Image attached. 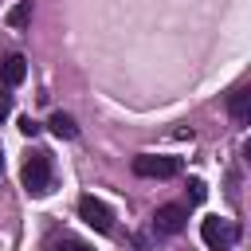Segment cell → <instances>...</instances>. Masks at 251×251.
Wrapping results in <instances>:
<instances>
[{
    "mask_svg": "<svg viewBox=\"0 0 251 251\" xmlns=\"http://www.w3.org/2000/svg\"><path fill=\"white\" fill-rule=\"evenodd\" d=\"M204 192H208V188H204V180H188V200H192V204H200V200H204Z\"/></svg>",
    "mask_w": 251,
    "mask_h": 251,
    "instance_id": "10",
    "label": "cell"
},
{
    "mask_svg": "<svg viewBox=\"0 0 251 251\" xmlns=\"http://www.w3.org/2000/svg\"><path fill=\"white\" fill-rule=\"evenodd\" d=\"M24 75H27V63H24V55H8V59H4V67H0V78H4V86H20V82H24Z\"/></svg>",
    "mask_w": 251,
    "mask_h": 251,
    "instance_id": "7",
    "label": "cell"
},
{
    "mask_svg": "<svg viewBox=\"0 0 251 251\" xmlns=\"http://www.w3.org/2000/svg\"><path fill=\"white\" fill-rule=\"evenodd\" d=\"M31 20V0H20L12 12H8V27H24Z\"/></svg>",
    "mask_w": 251,
    "mask_h": 251,
    "instance_id": "9",
    "label": "cell"
},
{
    "mask_svg": "<svg viewBox=\"0 0 251 251\" xmlns=\"http://www.w3.org/2000/svg\"><path fill=\"white\" fill-rule=\"evenodd\" d=\"M184 220H188V208L184 204H161L153 212V231L157 235H176L184 227Z\"/></svg>",
    "mask_w": 251,
    "mask_h": 251,
    "instance_id": "5",
    "label": "cell"
},
{
    "mask_svg": "<svg viewBox=\"0 0 251 251\" xmlns=\"http://www.w3.org/2000/svg\"><path fill=\"white\" fill-rule=\"evenodd\" d=\"M78 216H82L94 231H102V235L114 231V212H110L102 200H94V196H82V200H78Z\"/></svg>",
    "mask_w": 251,
    "mask_h": 251,
    "instance_id": "4",
    "label": "cell"
},
{
    "mask_svg": "<svg viewBox=\"0 0 251 251\" xmlns=\"http://www.w3.org/2000/svg\"><path fill=\"white\" fill-rule=\"evenodd\" d=\"M20 129H24V137H35V133H39V122H31V118H24V122H20Z\"/></svg>",
    "mask_w": 251,
    "mask_h": 251,
    "instance_id": "13",
    "label": "cell"
},
{
    "mask_svg": "<svg viewBox=\"0 0 251 251\" xmlns=\"http://www.w3.org/2000/svg\"><path fill=\"white\" fill-rule=\"evenodd\" d=\"M200 239H204L212 251H231V247H235V239H239V227H235V220L208 216V220L200 224Z\"/></svg>",
    "mask_w": 251,
    "mask_h": 251,
    "instance_id": "2",
    "label": "cell"
},
{
    "mask_svg": "<svg viewBox=\"0 0 251 251\" xmlns=\"http://www.w3.org/2000/svg\"><path fill=\"white\" fill-rule=\"evenodd\" d=\"M47 126H51V133H55V137H75V133H78L75 118H71V114H63V110H59V114H51V118H47Z\"/></svg>",
    "mask_w": 251,
    "mask_h": 251,
    "instance_id": "8",
    "label": "cell"
},
{
    "mask_svg": "<svg viewBox=\"0 0 251 251\" xmlns=\"http://www.w3.org/2000/svg\"><path fill=\"white\" fill-rule=\"evenodd\" d=\"M20 180L27 196H47L51 192V153H31L20 169Z\"/></svg>",
    "mask_w": 251,
    "mask_h": 251,
    "instance_id": "1",
    "label": "cell"
},
{
    "mask_svg": "<svg viewBox=\"0 0 251 251\" xmlns=\"http://www.w3.org/2000/svg\"><path fill=\"white\" fill-rule=\"evenodd\" d=\"M55 251H94V247H86L82 239H63V243H55Z\"/></svg>",
    "mask_w": 251,
    "mask_h": 251,
    "instance_id": "11",
    "label": "cell"
},
{
    "mask_svg": "<svg viewBox=\"0 0 251 251\" xmlns=\"http://www.w3.org/2000/svg\"><path fill=\"white\" fill-rule=\"evenodd\" d=\"M12 114V94H8V86H0V122Z\"/></svg>",
    "mask_w": 251,
    "mask_h": 251,
    "instance_id": "12",
    "label": "cell"
},
{
    "mask_svg": "<svg viewBox=\"0 0 251 251\" xmlns=\"http://www.w3.org/2000/svg\"><path fill=\"white\" fill-rule=\"evenodd\" d=\"M227 110H231V118H235L239 126H247V122H251V90H247V86L231 90V98H227Z\"/></svg>",
    "mask_w": 251,
    "mask_h": 251,
    "instance_id": "6",
    "label": "cell"
},
{
    "mask_svg": "<svg viewBox=\"0 0 251 251\" xmlns=\"http://www.w3.org/2000/svg\"><path fill=\"white\" fill-rule=\"evenodd\" d=\"M133 173L137 176H153V180H169L180 173V157H153V153H141L133 157Z\"/></svg>",
    "mask_w": 251,
    "mask_h": 251,
    "instance_id": "3",
    "label": "cell"
}]
</instances>
